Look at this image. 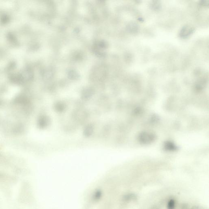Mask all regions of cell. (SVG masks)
<instances>
[{
  "instance_id": "obj_1",
  "label": "cell",
  "mask_w": 209,
  "mask_h": 209,
  "mask_svg": "<svg viewBox=\"0 0 209 209\" xmlns=\"http://www.w3.org/2000/svg\"><path fill=\"white\" fill-rule=\"evenodd\" d=\"M193 31L194 30L193 28L190 27L189 26L183 27L180 32V36L183 38H185L192 33Z\"/></svg>"
},
{
  "instance_id": "obj_2",
  "label": "cell",
  "mask_w": 209,
  "mask_h": 209,
  "mask_svg": "<svg viewBox=\"0 0 209 209\" xmlns=\"http://www.w3.org/2000/svg\"><path fill=\"white\" fill-rule=\"evenodd\" d=\"M12 179H9L8 176L6 175L3 173L0 172V183H7L12 182Z\"/></svg>"
},
{
  "instance_id": "obj_3",
  "label": "cell",
  "mask_w": 209,
  "mask_h": 209,
  "mask_svg": "<svg viewBox=\"0 0 209 209\" xmlns=\"http://www.w3.org/2000/svg\"><path fill=\"white\" fill-rule=\"evenodd\" d=\"M48 123V119L46 117H42L39 120V125L42 128H44L46 126Z\"/></svg>"
},
{
  "instance_id": "obj_4",
  "label": "cell",
  "mask_w": 209,
  "mask_h": 209,
  "mask_svg": "<svg viewBox=\"0 0 209 209\" xmlns=\"http://www.w3.org/2000/svg\"><path fill=\"white\" fill-rule=\"evenodd\" d=\"M175 201L174 199H171L169 200L167 204V209H175Z\"/></svg>"
},
{
  "instance_id": "obj_5",
  "label": "cell",
  "mask_w": 209,
  "mask_h": 209,
  "mask_svg": "<svg viewBox=\"0 0 209 209\" xmlns=\"http://www.w3.org/2000/svg\"><path fill=\"white\" fill-rule=\"evenodd\" d=\"M151 7H152L153 9H158L160 8V6L159 3H158L157 2H154L151 5Z\"/></svg>"
},
{
  "instance_id": "obj_6",
  "label": "cell",
  "mask_w": 209,
  "mask_h": 209,
  "mask_svg": "<svg viewBox=\"0 0 209 209\" xmlns=\"http://www.w3.org/2000/svg\"><path fill=\"white\" fill-rule=\"evenodd\" d=\"M92 128H90V127H89L88 128H87L86 129V135H90V133H91V132H92Z\"/></svg>"
},
{
  "instance_id": "obj_7",
  "label": "cell",
  "mask_w": 209,
  "mask_h": 209,
  "mask_svg": "<svg viewBox=\"0 0 209 209\" xmlns=\"http://www.w3.org/2000/svg\"><path fill=\"white\" fill-rule=\"evenodd\" d=\"M200 4H201V5H203V6H208L209 1H201V3H200Z\"/></svg>"
},
{
  "instance_id": "obj_8",
  "label": "cell",
  "mask_w": 209,
  "mask_h": 209,
  "mask_svg": "<svg viewBox=\"0 0 209 209\" xmlns=\"http://www.w3.org/2000/svg\"></svg>"
}]
</instances>
